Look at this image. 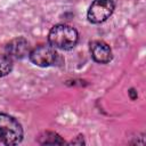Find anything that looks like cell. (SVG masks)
Returning <instances> with one entry per match:
<instances>
[{
    "instance_id": "obj_1",
    "label": "cell",
    "mask_w": 146,
    "mask_h": 146,
    "mask_svg": "<svg viewBox=\"0 0 146 146\" xmlns=\"http://www.w3.org/2000/svg\"><path fill=\"white\" fill-rule=\"evenodd\" d=\"M79 40L78 31L66 24H57L51 27L48 34L49 44L55 49L70 50L75 47Z\"/></svg>"
},
{
    "instance_id": "obj_2",
    "label": "cell",
    "mask_w": 146,
    "mask_h": 146,
    "mask_svg": "<svg viewBox=\"0 0 146 146\" xmlns=\"http://www.w3.org/2000/svg\"><path fill=\"white\" fill-rule=\"evenodd\" d=\"M23 139L21 123L11 115L0 113V140L6 145H16Z\"/></svg>"
},
{
    "instance_id": "obj_3",
    "label": "cell",
    "mask_w": 146,
    "mask_h": 146,
    "mask_svg": "<svg viewBox=\"0 0 146 146\" xmlns=\"http://www.w3.org/2000/svg\"><path fill=\"white\" fill-rule=\"evenodd\" d=\"M114 10V2L112 0H95L87 13L88 21L94 24L105 22Z\"/></svg>"
},
{
    "instance_id": "obj_4",
    "label": "cell",
    "mask_w": 146,
    "mask_h": 146,
    "mask_svg": "<svg viewBox=\"0 0 146 146\" xmlns=\"http://www.w3.org/2000/svg\"><path fill=\"white\" fill-rule=\"evenodd\" d=\"M30 60L40 67H47L55 64L57 59V52L55 48L50 44H40L35 47L29 54Z\"/></svg>"
},
{
    "instance_id": "obj_5",
    "label": "cell",
    "mask_w": 146,
    "mask_h": 146,
    "mask_svg": "<svg viewBox=\"0 0 146 146\" xmlns=\"http://www.w3.org/2000/svg\"><path fill=\"white\" fill-rule=\"evenodd\" d=\"M6 55L11 59H22L30 54V46L25 38H15L6 44Z\"/></svg>"
},
{
    "instance_id": "obj_6",
    "label": "cell",
    "mask_w": 146,
    "mask_h": 146,
    "mask_svg": "<svg viewBox=\"0 0 146 146\" xmlns=\"http://www.w3.org/2000/svg\"><path fill=\"white\" fill-rule=\"evenodd\" d=\"M90 52L95 62L106 64L112 59V50L110 46L100 40L90 42Z\"/></svg>"
},
{
    "instance_id": "obj_7",
    "label": "cell",
    "mask_w": 146,
    "mask_h": 146,
    "mask_svg": "<svg viewBox=\"0 0 146 146\" xmlns=\"http://www.w3.org/2000/svg\"><path fill=\"white\" fill-rule=\"evenodd\" d=\"M40 144H46V145H54V144H64L65 141L60 138L59 135L55 133V132H50L47 131L44 132L42 136H40Z\"/></svg>"
},
{
    "instance_id": "obj_8",
    "label": "cell",
    "mask_w": 146,
    "mask_h": 146,
    "mask_svg": "<svg viewBox=\"0 0 146 146\" xmlns=\"http://www.w3.org/2000/svg\"><path fill=\"white\" fill-rule=\"evenodd\" d=\"M11 70H13V59L6 54H0V76H5L9 74Z\"/></svg>"
},
{
    "instance_id": "obj_9",
    "label": "cell",
    "mask_w": 146,
    "mask_h": 146,
    "mask_svg": "<svg viewBox=\"0 0 146 146\" xmlns=\"http://www.w3.org/2000/svg\"><path fill=\"white\" fill-rule=\"evenodd\" d=\"M71 144H73V145L74 144H84V141H83V139L82 140H72Z\"/></svg>"
},
{
    "instance_id": "obj_10",
    "label": "cell",
    "mask_w": 146,
    "mask_h": 146,
    "mask_svg": "<svg viewBox=\"0 0 146 146\" xmlns=\"http://www.w3.org/2000/svg\"><path fill=\"white\" fill-rule=\"evenodd\" d=\"M129 92H130V95H131V98H132V99H135V98L137 97V95H133V89H131Z\"/></svg>"
}]
</instances>
